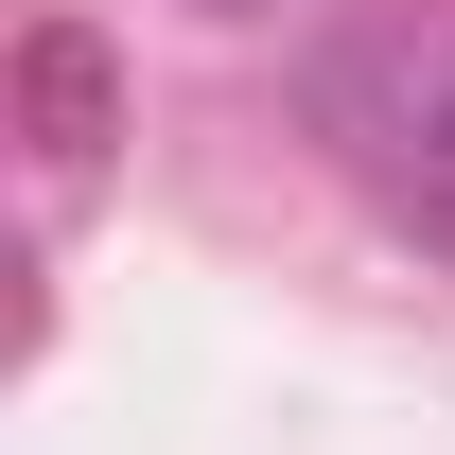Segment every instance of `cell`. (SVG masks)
Returning a JSON list of instances; mask_svg holds the SVG:
<instances>
[{
    "mask_svg": "<svg viewBox=\"0 0 455 455\" xmlns=\"http://www.w3.org/2000/svg\"><path fill=\"white\" fill-rule=\"evenodd\" d=\"M333 106H350V140H368V175H386L403 211L455 228V0L350 36V53H333Z\"/></svg>",
    "mask_w": 455,
    "mask_h": 455,
    "instance_id": "obj_1",
    "label": "cell"
},
{
    "mask_svg": "<svg viewBox=\"0 0 455 455\" xmlns=\"http://www.w3.org/2000/svg\"><path fill=\"white\" fill-rule=\"evenodd\" d=\"M18 140H36L53 193H88V175L123 158V53L88 18H36V36H18Z\"/></svg>",
    "mask_w": 455,
    "mask_h": 455,
    "instance_id": "obj_2",
    "label": "cell"
},
{
    "mask_svg": "<svg viewBox=\"0 0 455 455\" xmlns=\"http://www.w3.org/2000/svg\"><path fill=\"white\" fill-rule=\"evenodd\" d=\"M193 18H263V0H193Z\"/></svg>",
    "mask_w": 455,
    "mask_h": 455,
    "instance_id": "obj_3",
    "label": "cell"
}]
</instances>
